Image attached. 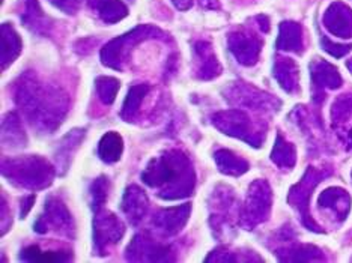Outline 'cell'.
Instances as JSON below:
<instances>
[{"mask_svg": "<svg viewBox=\"0 0 352 263\" xmlns=\"http://www.w3.org/2000/svg\"><path fill=\"white\" fill-rule=\"evenodd\" d=\"M21 20L23 25L38 35H47L52 27V21L45 17L38 0H28L26 11L21 15Z\"/></svg>", "mask_w": 352, "mask_h": 263, "instance_id": "obj_24", "label": "cell"}, {"mask_svg": "<svg viewBox=\"0 0 352 263\" xmlns=\"http://www.w3.org/2000/svg\"><path fill=\"white\" fill-rule=\"evenodd\" d=\"M223 73V67L215 58L212 45L206 41L195 44V77L199 80H212Z\"/></svg>", "mask_w": 352, "mask_h": 263, "instance_id": "obj_16", "label": "cell"}, {"mask_svg": "<svg viewBox=\"0 0 352 263\" xmlns=\"http://www.w3.org/2000/svg\"><path fill=\"white\" fill-rule=\"evenodd\" d=\"M348 68H349V71L352 73V59L348 62Z\"/></svg>", "mask_w": 352, "mask_h": 263, "instance_id": "obj_43", "label": "cell"}, {"mask_svg": "<svg viewBox=\"0 0 352 263\" xmlns=\"http://www.w3.org/2000/svg\"><path fill=\"white\" fill-rule=\"evenodd\" d=\"M321 47L324 49V52L334 56V58H343V56H346L352 50V44H346V45L336 44V43H331L327 36H321Z\"/></svg>", "mask_w": 352, "mask_h": 263, "instance_id": "obj_36", "label": "cell"}, {"mask_svg": "<svg viewBox=\"0 0 352 263\" xmlns=\"http://www.w3.org/2000/svg\"><path fill=\"white\" fill-rule=\"evenodd\" d=\"M172 3L178 8L179 11H187L193 6V0H172Z\"/></svg>", "mask_w": 352, "mask_h": 263, "instance_id": "obj_39", "label": "cell"}, {"mask_svg": "<svg viewBox=\"0 0 352 263\" xmlns=\"http://www.w3.org/2000/svg\"><path fill=\"white\" fill-rule=\"evenodd\" d=\"M201 3L206 8V10H219L220 8L219 0H201Z\"/></svg>", "mask_w": 352, "mask_h": 263, "instance_id": "obj_41", "label": "cell"}, {"mask_svg": "<svg viewBox=\"0 0 352 263\" xmlns=\"http://www.w3.org/2000/svg\"><path fill=\"white\" fill-rule=\"evenodd\" d=\"M89 6L106 25H115L128 15V8L121 0H89Z\"/></svg>", "mask_w": 352, "mask_h": 263, "instance_id": "obj_21", "label": "cell"}, {"mask_svg": "<svg viewBox=\"0 0 352 263\" xmlns=\"http://www.w3.org/2000/svg\"><path fill=\"white\" fill-rule=\"evenodd\" d=\"M0 29H2V53H0V60H2V69H5L20 56L21 38L15 32L11 23H3Z\"/></svg>", "mask_w": 352, "mask_h": 263, "instance_id": "obj_23", "label": "cell"}, {"mask_svg": "<svg viewBox=\"0 0 352 263\" xmlns=\"http://www.w3.org/2000/svg\"><path fill=\"white\" fill-rule=\"evenodd\" d=\"M352 117V95H340L331 106V121L334 125L345 124Z\"/></svg>", "mask_w": 352, "mask_h": 263, "instance_id": "obj_34", "label": "cell"}, {"mask_svg": "<svg viewBox=\"0 0 352 263\" xmlns=\"http://www.w3.org/2000/svg\"><path fill=\"white\" fill-rule=\"evenodd\" d=\"M346 145H348L349 149H352V128H351V131L346 135Z\"/></svg>", "mask_w": 352, "mask_h": 263, "instance_id": "obj_42", "label": "cell"}, {"mask_svg": "<svg viewBox=\"0 0 352 263\" xmlns=\"http://www.w3.org/2000/svg\"><path fill=\"white\" fill-rule=\"evenodd\" d=\"M256 21L259 23V29L267 34V32L270 30V20L267 15H258V17H256Z\"/></svg>", "mask_w": 352, "mask_h": 263, "instance_id": "obj_40", "label": "cell"}, {"mask_svg": "<svg viewBox=\"0 0 352 263\" xmlns=\"http://www.w3.org/2000/svg\"><path fill=\"white\" fill-rule=\"evenodd\" d=\"M152 38L162 39L164 38V34L155 26L143 25L139 27H134L133 30L128 32V34L111 39L110 43L104 45V49H101V62L111 69L122 71L124 63L130 59L133 47Z\"/></svg>", "mask_w": 352, "mask_h": 263, "instance_id": "obj_4", "label": "cell"}, {"mask_svg": "<svg viewBox=\"0 0 352 263\" xmlns=\"http://www.w3.org/2000/svg\"><path fill=\"white\" fill-rule=\"evenodd\" d=\"M212 124L217 130L230 137H236L253 148H261L265 140L267 126H256L249 115L241 108L219 111L212 116Z\"/></svg>", "mask_w": 352, "mask_h": 263, "instance_id": "obj_5", "label": "cell"}, {"mask_svg": "<svg viewBox=\"0 0 352 263\" xmlns=\"http://www.w3.org/2000/svg\"><path fill=\"white\" fill-rule=\"evenodd\" d=\"M149 91H151L149 84H135L130 87L121 111L122 119H125V121H133L135 115L139 113V107L142 104V101L145 100Z\"/></svg>", "mask_w": 352, "mask_h": 263, "instance_id": "obj_31", "label": "cell"}, {"mask_svg": "<svg viewBox=\"0 0 352 263\" xmlns=\"http://www.w3.org/2000/svg\"><path fill=\"white\" fill-rule=\"evenodd\" d=\"M109 188H110V182L107 176H100L92 182L91 185V208L94 212H97L98 209L102 208V205L106 203L107 196H109Z\"/></svg>", "mask_w": 352, "mask_h": 263, "instance_id": "obj_35", "label": "cell"}, {"mask_svg": "<svg viewBox=\"0 0 352 263\" xmlns=\"http://www.w3.org/2000/svg\"><path fill=\"white\" fill-rule=\"evenodd\" d=\"M318 206L322 209H330L339 221H345L351 209V197L346 190L331 187L322 191L318 198Z\"/></svg>", "mask_w": 352, "mask_h": 263, "instance_id": "obj_18", "label": "cell"}, {"mask_svg": "<svg viewBox=\"0 0 352 263\" xmlns=\"http://www.w3.org/2000/svg\"><path fill=\"white\" fill-rule=\"evenodd\" d=\"M124 152V140L115 131H109L102 135L98 145V154L104 163H116Z\"/></svg>", "mask_w": 352, "mask_h": 263, "instance_id": "obj_28", "label": "cell"}, {"mask_svg": "<svg viewBox=\"0 0 352 263\" xmlns=\"http://www.w3.org/2000/svg\"><path fill=\"white\" fill-rule=\"evenodd\" d=\"M2 174L15 187L43 190L52 185L56 170L47 159L38 155H26L5 159Z\"/></svg>", "mask_w": 352, "mask_h": 263, "instance_id": "obj_3", "label": "cell"}, {"mask_svg": "<svg viewBox=\"0 0 352 263\" xmlns=\"http://www.w3.org/2000/svg\"><path fill=\"white\" fill-rule=\"evenodd\" d=\"M276 47L283 52H302V29L295 21H283L278 29Z\"/></svg>", "mask_w": 352, "mask_h": 263, "instance_id": "obj_22", "label": "cell"}, {"mask_svg": "<svg viewBox=\"0 0 352 263\" xmlns=\"http://www.w3.org/2000/svg\"><path fill=\"white\" fill-rule=\"evenodd\" d=\"M271 206H273V191L268 182L265 179L253 181L239 214V225L245 230H253L268 220Z\"/></svg>", "mask_w": 352, "mask_h": 263, "instance_id": "obj_6", "label": "cell"}, {"mask_svg": "<svg viewBox=\"0 0 352 263\" xmlns=\"http://www.w3.org/2000/svg\"><path fill=\"white\" fill-rule=\"evenodd\" d=\"M36 233H47L49 230H54L56 233L65 236L74 235V221L65 203L60 202L58 197H49L45 201V211L35 222Z\"/></svg>", "mask_w": 352, "mask_h": 263, "instance_id": "obj_9", "label": "cell"}, {"mask_svg": "<svg viewBox=\"0 0 352 263\" xmlns=\"http://www.w3.org/2000/svg\"><path fill=\"white\" fill-rule=\"evenodd\" d=\"M94 247L98 254H106L110 245L121 241L125 233L124 222L110 211L98 209L94 218Z\"/></svg>", "mask_w": 352, "mask_h": 263, "instance_id": "obj_10", "label": "cell"}, {"mask_svg": "<svg viewBox=\"0 0 352 263\" xmlns=\"http://www.w3.org/2000/svg\"><path fill=\"white\" fill-rule=\"evenodd\" d=\"M214 159L219 165V170L221 173L229 174V176H241V174L249 170V163L228 149L215 150Z\"/></svg>", "mask_w": 352, "mask_h": 263, "instance_id": "obj_25", "label": "cell"}, {"mask_svg": "<svg viewBox=\"0 0 352 263\" xmlns=\"http://www.w3.org/2000/svg\"><path fill=\"white\" fill-rule=\"evenodd\" d=\"M95 87H97L98 97L101 98V101L104 104H113V101L118 95L119 87H121V82L115 77H107L102 76L95 80Z\"/></svg>", "mask_w": 352, "mask_h": 263, "instance_id": "obj_33", "label": "cell"}, {"mask_svg": "<svg viewBox=\"0 0 352 263\" xmlns=\"http://www.w3.org/2000/svg\"><path fill=\"white\" fill-rule=\"evenodd\" d=\"M191 212V205H181L176 208L160 209L154 218H152V226H154L163 236H173L179 233L187 225Z\"/></svg>", "mask_w": 352, "mask_h": 263, "instance_id": "obj_14", "label": "cell"}, {"mask_svg": "<svg viewBox=\"0 0 352 263\" xmlns=\"http://www.w3.org/2000/svg\"><path fill=\"white\" fill-rule=\"evenodd\" d=\"M83 137L85 130H73L62 139V141L59 143L58 152H56V161H58L59 169L65 170L69 165V159L73 158L71 155L74 154V150L80 145V141L83 140Z\"/></svg>", "mask_w": 352, "mask_h": 263, "instance_id": "obj_30", "label": "cell"}, {"mask_svg": "<svg viewBox=\"0 0 352 263\" xmlns=\"http://www.w3.org/2000/svg\"><path fill=\"white\" fill-rule=\"evenodd\" d=\"M121 209L131 225H138L148 214L149 201L145 191L138 185H130L124 193Z\"/></svg>", "mask_w": 352, "mask_h": 263, "instance_id": "obj_17", "label": "cell"}, {"mask_svg": "<svg viewBox=\"0 0 352 263\" xmlns=\"http://www.w3.org/2000/svg\"><path fill=\"white\" fill-rule=\"evenodd\" d=\"M212 208L217 209V212L211 215L210 218V225L212 226L214 233L217 235L219 230H228L230 225V209L235 203L234 196L230 194V191H228L226 187H221V191H215L214 198H212Z\"/></svg>", "mask_w": 352, "mask_h": 263, "instance_id": "obj_19", "label": "cell"}, {"mask_svg": "<svg viewBox=\"0 0 352 263\" xmlns=\"http://www.w3.org/2000/svg\"><path fill=\"white\" fill-rule=\"evenodd\" d=\"M20 259L25 262H69L73 256L68 251H41L38 247H28L20 253Z\"/></svg>", "mask_w": 352, "mask_h": 263, "instance_id": "obj_32", "label": "cell"}, {"mask_svg": "<svg viewBox=\"0 0 352 263\" xmlns=\"http://www.w3.org/2000/svg\"><path fill=\"white\" fill-rule=\"evenodd\" d=\"M273 76L280 87L287 93L298 91V67L289 58H277L273 67Z\"/></svg>", "mask_w": 352, "mask_h": 263, "instance_id": "obj_20", "label": "cell"}, {"mask_svg": "<svg viewBox=\"0 0 352 263\" xmlns=\"http://www.w3.org/2000/svg\"><path fill=\"white\" fill-rule=\"evenodd\" d=\"M15 102L36 130L50 133L68 113V97L59 87L44 84L28 71L15 84Z\"/></svg>", "mask_w": 352, "mask_h": 263, "instance_id": "obj_1", "label": "cell"}, {"mask_svg": "<svg viewBox=\"0 0 352 263\" xmlns=\"http://www.w3.org/2000/svg\"><path fill=\"white\" fill-rule=\"evenodd\" d=\"M225 97L232 106L249 107L262 111H276L280 107V101L263 91L256 89L249 83H232L225 91Z\"/></svg>", "mask_w": 352, "mask_h": 263, "instance_id": "obj_8", "label": "cell"}, {"mask_svg": "<svg viewBox=\"0 0 352 263\" xmlns=\"http://www.w3.org/2000/svg\"><path fill=\"white\" fill-rule=\"evenodd\" d=\"M126 260L131 262H170L175 260L172 256V249L167 245L158 244L154 239L145 235H138L133 238L125 251Z\"/></svg>", "mask_w": 352, "mask_h": 263, "instance_id": "obj_11", "label": "cell"}, {"mask_svg": "<svg viewBox=\"0 0 352 263\" xmlns=\"http://www.w3.org/2000/svg\"><path fill=\"white\" fill-rule=\"evenodd\" d=\"M2 141L3 145L10 148H23L26 146V134L20 124V119L17 113H8L3 117L2 124Z\"/></svg>", "mask_w": 352, "mask_h": 263, "instance_id": "obj_26", "label": "cell"}, {"mask_svg": "<svg viewBox=\"0 0 352 263\" xmlns=\"http://www.w3.org/2000/svg\"><path fill=\"white\" fill-rule=\"evenodd\" d=\"M270 158L273 159V163L277 164L280 169H292L295 163H297V150H295L292 143L287 141L282 134H277L273 152H271Z\"/></svg>", "mask_w": 352, "mask_h": 263, "instance_id": "obj_29", "label": "cell"}, {"mask_svg": "<svg viewBox=\"0 0 352 263\" xmlns=\"http://www.w3.org/2000/svg\"><path fill=\"white\" fill-rule=\"evenodd\" d=\"M142 181L151 188L158 190L157 196L164 201H178L193 193L196 173L188 157L181 150H166L164 154L151 159Z\"/></svg>", "mask_w": 352, "mask_h": 263, "instance_id": "obj_2", "label": "cell"}, {"mask_svg": "<svg viewBox=\"0 0 352 263\" xmlns=\"http://www.w3.org/2000/svg\"><path fill=\"white\" fill-rule=\"evenodd\" d=\"M331 174V170H325V169H316V167H309L307 172L304 173V176L298 184H295L291 191H289V197H287V202L291 203L292 208L297 209L300 212V217L304 227H307L311 232H322L321 226L311 218V215L309 212V202H310V196L311 191H314L321 182Z\"/></svg>", "mask_w": 352, "mask_h": 263, "instance_id": "obj_7", "label": "cell"}, {"mask_svg": "<svg viewBox=\"0 0 352 263\" xmlns=\"http://www.w3.org/2000/svg\"><path fill=\"white\" fill-rule=\"evenodd\" d=\"M49 2L68 15H74L82 5V0H49Z\"/></svg>", "mask_w": 352, "mask_h": 263, "instance_id": "obj_37", "label": "cell"}, {"mask_svg": "<svg viewBox=\"0 0 352 263\" xmlns=\"http://www.w3.org/2000/svg\"><path fill=\"white\" fill-rule=\"evenodd\" d=\"M229 52L234 54L238 63L244 67H253L259 59L262 41L252 34H247L244 30L230 32L228 36Z\"/></svg>", "mask_w": 352, "mask_h": 263, "instance_id": "obj_12", "label": "cell"}, {"mask_svg": "<svg viewBox=\"0 0 352 263\" xmlns=\"http://www.w3.org/2000/svg\"><path fill=\"white\" fill-rule=\"evenodd\" d=\"M310 76L311 83H314L315 102H321L324 100V89H339L343 83L338 68L322 59L310 63Z\"/></svg>", "mask_w": 352, "mask_h": 263, "instance_id": "obj_13", "label": "cell"}, {"mask_svg": "<svg viewBox=\"0 0 352 263\" xmlns=\"http://www.w3.org/2000/svg\"><path fill=\"white\" fill-rule=\"evenodd\" d=\"M34 202H35V196H28L21 201V218H25L28 212L32 209V206H34Z\"/></svg>", "mask_w": 352, "mask_h": 263, "instance_id": "obj_38", "label": "cell"}, {"mask_svg": "<svg viewBox=\"0 0 352 263\" xmlns=\"http://www.w3.org/2000/svg\"><path fill=\"white\" fill-rule=\"evenodd\" d=\"M325 29L339 38H352V10L342 2H334L324 14Z\"/></svg>", "mask_w": 352, "mask_h": 263, "instance_id": "obj_15", "label": "cell"}, {"mask_svg": "<svg viewBox=\"0 0 352 263\" xmlns=\"http://www.w3.org/2000/svg\"><path fill=\"white\" fill-rule=\"evenodd\" d=\"M278 260L283 262H316V260H324L322 251L315 245H292L287 247V249L278 250L277 253Z\"/></svg>", "mask_w": 352, "mask_h": 263, "instance_id": "obj_27", "label": "cell"}]
</instances>
